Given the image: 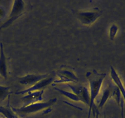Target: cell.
Wrapping results in <instances>:
<instances>
[{
  "mask_svg": "<svg viewBox=\"0 0 125 118\" xmlns=\"http://www.w3.org/2000/svg\"><path fill=\"white\" fill-rule=\"evenodd\" d=\"M24 11H25V4L24 1L21 0H16L13 1L12 10L9 15V18L0 27V31L2 28L8 27L15 20L23 15V14H24Z\"/></svg>",
  "mask_w": 125,
  "mask_h": 118,
  "instance_id": "cell-4",
  "label": "cell"
},
{
  "mask_svg": "<svg viewBox=\"0 0 125 118\" xmlns=\"http://www.w3.org/2000/svg\"><path fill=\"white\" fill-rule=\"evenodd\" d=\"M44 90L35 92H29L26 93L21 98V101L24 103L23 106H27L32 103H39L43 100L42 95L43 94Z\"/></svg>",
  "mask_w": 125,
  "mask_h": 118,
  "instance_id": "cell-9",
  "label": "cell"
},
{
  "mask_svg": "<svg viewBox=\"0 0 125 118\" xmlns=\"http://www.w3.org/2000/svg\"><path fill=\"white\" fill-rule=\"evenodd\" d=\"M118 31V27L117 25L113 24L109 30V38L111 40H114Z\"/></svg>",
  "mask_w": 125,
  "mask_h": 118,
  "instance_id": "cell-16",
  "label": "cell"
},
{
  "mask_svg": "<svg viewBox=\"0 0 125 118\" xmlns=\"http://www.w3.org/2000/svg\"><path fill=\"white\" fill-rule=\"evenodd\" d=\"M67 86L71 88L73 93L76 95L81 99V102L89 105L90 104V93L89 90L86 87L83 86H76L68 84Z\"/></svg>",
  "mask_w": 125,
  "mask_h": 118,
  "instance_id": "cell-7",
  "label": "cell"
},
{
  "mask_svg": "<svg viewBox=\"0 0 125 118\" xmlns=\"http://www.w3.org/2000/svg\"><path fill=\"white\" fill-rule=\"evenodd\" d=\"M8 67H7V60L4 52L3 44L0 43V75L2 77L7 79L8 76Z\"/></svg>",
  "mask_w": 125,
  "mask_h": 118,
  "instance_id": "cell-10",
  "label": "cell"
},
{
  "mask_svg": "<svg viewBox=\"0 0 125 118\" xmlns=\"http://www.w3.org/2000/svg\"><path fill=\"white\" fill-rule=\"evenodd\" d=\"M114 86L115 85H113L112 84L109 83L107 87L104 89L103 92L102 96H101V100H100V102L99 103L98 109H101L103 107V106L105 104V103H106L107 100L110 97H112V92H113Z\"/></svg>",
  "mask_w": 125,
  "mask_h": 118,
  "instance_id": "cell-12",
  "label": "cell"
},
{
  "mask_svg": "<svg viewBox=\"0 0 125 118\" xmlns=\"http://www.w3.org/2000/svg\"><path fill=\"white\" fill-rule=\"evenodd\" d=\"M106 76V73H100L95 70H94L92 71H88L86 73V77L88 79L90 86V104L88 118H90L92 111L94 116L96 114V118H98V109L96 108L94 103L98 95L100 93L101 86Z\"/></svg>",
  "mask_w": 125,
  "mask_h": 118,
  "instance_id": "cell-1",
  "label": "cell"
},
{
  "mask_svg": "<svg viewBox=\"0 0 125 118\" xmlns=\"http://www.w3.org/2000/svg\"><path fill=\"white\" fill-rule=\"evenodd\" d=\"M55 73L53 72V73L49 75L46 78L44 79L41 80V81H39L37 82L35 84L32 86V87H29V88H26V89L24 90H21L17 92L15 94H26V93H29V92H35V91H39L42 90H44V88L53 82L55 81Z\"/></svg>",
  "mask_w": 125,
  "mask_h": 118,
  "instance_id": "cell-5",
  "label": "cell"
},
{
  "mask_svg": "<svg viewBox=\"0 0 125 118\" xmlns=\"http://www.w3.org/2000/svg\"><path fill=\"white\" fill-rule=\"evenodd\" d=\"M56 74L59 76V79L58 80H55L53 82L54 84L68 82L77 83V82L79 81L78 77L76 76L73 71L70 69H61Z\"/></svg>",
  "mask_w": 125,
  "mask_h": 118,
  "instance_id": "cell-6",
  "label": "cell"
},
{
  "mask_svg": "<svg viewBox=\"0 0 125 118\" xmlns=\"http://www.w3.org/2000/svg\"><path fill=\"white\" fill-rule=\"evenodd\" d=\"M10 87L0 86V102H2L9 97L10 93L9 92Z\"/></svg>",
  "mask_w": 125,
  "mask_h": 118,
  "instance_id": "cell-15",
  "label": "cell"
},
{
  "mask_svg": "<svg viewBox=\"0 0 125 118\" xmlns=\"http://www.w3.org/2000/svg\"><path fill=\"white\" fill-rule=\"evenodd\" d=\"M57 98H51L50 100L46 102H39V103H32V104H29V105L23 106L19 108H13L12 106V108L13 111L16 114L23 116L28 115V114L37 113L43 109L50 108L51 106L54 105L57 102Z\"/></svg>",
  "mask_w": 125,
  "mask_h": 118,
  "instance_id": "cell-2",
  "label": "cell"
},
{
  "mask_svg": "<svg viewBox=\"0 0 125 118\" xmlns=\"http://www.w3.org/2000/svg\"><path fill=\"white\" fill-rule=\"evenodd\" d=\"M111 76L112 77V79L114 82L115 84L118 87L120 91L122 94V97L123 98V100L125 102V87L119 74L117 73V71L114 69V68L112 66H111Z\"/></svg>",
  "mask_w": 125,
  "mask_h": 118,
  "instance_id": "cell-11",
  "label": "cell"
},
{
  "mask_svg": "<svg viewBox=\"0 0 125 118\" xmlns=\"http://www.w3.org/2000/svg\"><path fill=\"white\" fill-rule=\"evenodd\" d=\"M55 90L57 92H59L60 93H61L62 95H63L65 96V97H68V98L72 100L73 101H75V102H81V99L76 95H75L74 93H73V92H67V91L64 90H62L61 89V88H55Z\"/></svg>",
  "mask_w": 125,
  "mask_h": 118,
  "instance_id": "cell-14",
  "label": "cell"
},
{
  "mask_svg": "<svg viewBox=\"0 0 125 118\" xmlns=\"http://www.w3.org/2000/svg\"><path fill=\"white\" fill-rule=\"evenodd\" d=\"M0 113L5 117V118H19L18 114L13 111L12 106L10 104V95L8 97L7 104L4 106H0Z\"/></svg>",
  "mask_w": 125,
  "mask_h": 118,
  "instance_id": "cell-13",
  "label": "cell"
},
{
  "mask_svg": "<svg viewBox=\"0 0 125 118\" xmlns=\"http://www.w3.org/2000/svg\"><path fill=\"white\" fill-rule=\"evenodd\" d=\"M72 12L82 24L90 26L94 23L103 13V11L98 7H94L87 11L72 9Z\"/></svg>",
  "mask_w": 125,
  "mask_h": 118,
  "instance_id": "cell-3",
  "label": "cell"
},
{
  "mask_svg": "<svg viewBox=\"0 0 125 118\" xmlns=\"http://www.w3.org/2000/svg\"><path fill=\"white\" fill-rule=\"evenodd\" d=\"M49 74H28L23 77H18V81L21 85L32 87L34 84L41 80L46 78L49 76Z\"/></svg>",
  "mask_w": 125,
  "mask_h": 118,
  "instance_id": "cell-8",
  "label": "cell"
}]
</instances>
